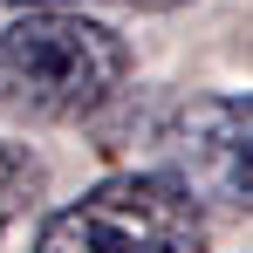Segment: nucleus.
Returning a JSON list of instances; mask_svg holds the SVG:
<instances>
[{
	"label": "nucleus",
	"mask_w": 253,
	"mask_h": 253,
	"mask_svg": "<svg viewBox=\"0 0 253 253\" xmlns=\"http://www.w3.org/2000/svg\"><path fill=\"white\" fill-rule=\"evenodd\" d=\"M7 7H83V0H7ZM117 7H151V14H165V7H192V0H117Z\"/></svg>",
	"instance_id": "nucleus-5"
},
{
	"label": "nucleus",
	"mask_w": 253,
	"mask_h": 253,
	"mask_svg": "<svg viewBox=\"0 0 253 253\" xmlns=\"http://www.w3.org/2000/svg\"><path fill=\"white\" fill-rule=\"evenodd\" d=\"M42 192H48V165L28 151V144L0 137V233L42 206Z\"/></svg>",
	"instance_id": "nucleus-4"
},
{
	"label": "nucleus",
	"mask_w": 253,
	"mask_h": 253,
	"mask_svg": "<svg viewBox=\"0 0 253 253\" xmlns=\"http://www.w3.org/2000/svg\"><path fill=\"white\" fill-rule=\"evenodd\" d=\"M35 253H206L199 192H185L158 165L117 171L62 212H48Z\"/></svg>",
	"instance_id": "nucleus-2"
},
{
	"label": "nucleus",
	"mask_w": 253,
	"mask_h": 253,
	"mask_svg": "<svg viewBox=\"0 0 253 253\" xmlns=\"http://www.w3.org/2000/svg\"><path fill=\"white\" fill-rule=\"evenodd\" d=\"M130 69V42L89 21L83 7H28L21 21L0 28V96L48 124H76L117 103Z\"/></svg>",
	"instance_id": "nucleus-1"
},
{
	"label": "nucleus",
	"mask_w": 253,
	"mask_h": 253,
	"mask_svg": "<svg viewBox=\"0 0 253 253\" xmlns=\"http://www.w3.org/2000/svg\"><path fill=\"white\" fill-rule=\"evenodd\" d=\"M158 171L212 206L253 212V96H192L158 130Z\"/></svg>",
	"instance_id": "nucleus-3"
}]
</instances>
